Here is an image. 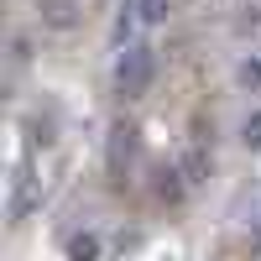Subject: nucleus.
Segmentation results:
<instances>
[{
  "instance_id": "20e7f679",
  "label": "nucleus",
  "mask_w": 261,
  "mask_h": 261,
  "mask_svg": "<svg viewBox=\"0 0 261 261\" xmlns=\"http://www.w3.org/2000/svg\"><path fill=\"white\" fill-rule=\"evenodd\" d=\"M68 261H99V235L94 230H84L68 241Z\"/></svg>"
},
{
  "instance_id": "f257e3e1",
  "label": "nucleus",
  "mask_w": 261,
  "mask_h": 261,
  "mask_svg": "<svg viewBox=\"0 0 261 261\" xmlns=\"http://www.w3.org/2000/svg\"><path fill=\"white\" fill-rule=\"evenodd\" d=\"M157 79V47H141V42H125V53L115 58V89L125 99H141Z\"/></svg>"
},
{
  "instance_id": "0eeeda50",
  "label": "nucleus",
  "mask_w": 261,
  "mask_h": 261,
  "mask_svg": "<svg viewBox=\"0 0 261 261\" xmlns=\"http://www.w3.org/2000/svg\"><path fill=\"white\" fill-rule=\"evenodd\" d=\"M157 178H162V183H157V193H162V199H178V193H183V183H188L178 167H162Z\"/></svg>"
},
{
  "instance_id": "7ed1b4c3",
  "label": "nucleus",
  "mask_w": 261,
  "mask_h": 261,
  "mask_svg": "<svg viewBox=\"0 0 261 261\" xmlns=\"http://www.w3.org/2000/svg\"><path fill=\"white\" fill-rule=\"evenodd\" d=\"M130 151H136L130 130H115V141H110V172H115V178H120V172L130 167Z\"/></svg>"
},
{
  "instance_id": "f03ea898",
  "label": "nucleus",
  "mask_w": 261,
  "mask_h": 261,
  "mask_svg": "<svg viewBox=\"0 0 261 261\" xmlns=\"http://www.w3.org/2000/svg\"><path fill=\"white\" fill-rule=\"evenodd\" d=\"M178 172H183L188 183H204V178H209V151H204V146H188L183 162H178Z\"/></svg>"
},
{
  "instance_id": "39448f33",
  "label": "nucleus",
  "mask_w": 261,
  "mask_h": 261,
  "mask_svg": "<svg viewBox=\"0 0 261 261\" xmlns=\"http://www.w3.org/2000/svg\"><path fill=\"white\" fill-rule=\"evenodd\" d=\"M130 11H136V21H146V27H162L167 21V0H130Z\"/></svg>"
},
{
  "instance_id": "1a4fd4ad",
  "label": "nucleus",
  "mask_w": 261,
  "mask_h": 261,
  "mask_svg": "<svg viewBox=\"0 0 261 261\" xmlns=\"http://www.w3.org/2000/svg\"><path fill=\"white\" fill-rule=\"evenodd\" d=\"M246 146H251V151H261V110L246 120Z\"/></svg>"
},
{
  "instance_id": "423d86ee",
  "label": "nucleus",
  "mask_w": 261,
  "mask_h": 261,
  "mask_svg": "<svg viewBox=\"0 0 261 261\" xmlns=\"http://www.w3.org/2000/svg\"><path fill=\"white\" fill-rule=\"evenodd\" d=\"M235 79H241V89L261 94V58H256V53H251V58H241V68H235Z\"/></svg>"
},
{
  "instance_id": "6e6552de",
  "label": "nucleus",
  "mask_w": 261,
  "mask_h": 261,
  "mask_svg": "<svg viewBox=\"0 0 261 261\" xmlns=\"http://www.w3.org/2000/svg\"><path fill=\"white\" fill-rule=\"evenodd\" d=\"M42 11H47L53 27H68L73 21V0H42Z\"/></svg>"
}]
</instances>
